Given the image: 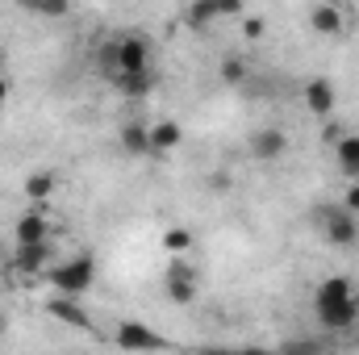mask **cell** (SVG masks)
Here are the masks:
<instances>
[{
  "label": "cell",
  "mask_w": 359,
  "mask_h": 355,
  "mask_svg": "<svg viewBox=\"0 0 359 355\" xmlns=\"http://www.w3.org/2000/svg\"><path fill=\"white\" fill-rule=\"evenodd\" d=\"M313 318L326 330H351L359 318V293L347 276H326L313 288Z\"/></svg>",
  "instance_id": "6da1fadb"
},
{
  "label": "cell",
  "mask_w": 359,
  "mask_h": 355,
  "mask_svg": "<svg viewBox=\"0 0 359 355\" xmlns=\"http://www.w3.org/2000/svg\"><path fill=\"white\" fill-rule=\"evenodd\" d=\"M96 280V260L92 255H72L63 264H50L46 267V284L55 288V297H84Z\"/></svg>",
  "instance_id": "7a4b0ae2"
},
{
  "label": "cell",
  "mask_w": 359,
  "mask_h": 355,
  "mask_svg": "<svg viewBox=\"0 0 359 355\" xmlns=\"http://www.w3.org/2000/svg\"><path fill=\"white\" fill-rule=\"evenodd\" d=\"M318 226H322V239L330 247H355L359 243V217L347 213L343 205H322L318 209Z\"/></svg>",
  "instance_id": "3957f363"
},
{
  "label": "cell",
  "mask_w": 359,
  "mask_h": 355,
  "mask_svg": "<svg viewBox=\"0 0 359 355\" xmlns=\"http://www.w3.org/2000/svg\"><path fill=\"white\" fill-rule=\"evenodd\" d=\"M113 343L130 355H151V351H163L168 347V339L155 326H147V322H117L113 326Z\"/></svg>",
  "instance_id": "277c9868"
},
{
  "label": "cell",
  "mask_w": 359,
  "mask_h": 355,
  "mask_svg": "<svg viewBox=\"0 0 359 355\" xmlns=\"http://www.w3.org/2000/svg\"><path fill=\"white\" fill-rule=\"evenodd\" d=\"M142 72H155V63H151V42H147L142 34L117 38V80L142 76Z\"/></svg>",
  "instance_id": "5b68a950"
},
{
  "label": "cell",
  "mask_w": 359,
  "mask_h": 355,
  "mask_svg": "<svg viewBox=\"0 0 359 355\" xmlns=\"http://www.w3.org/2000/svg\"><path fill=\"white\" fill-rule=\"evenodd\" d=\"M13 243H17V247H42V243H50V217H46L42 209L21 213V217L13 222Z\"/></svg>",
  "instance_id": "8992f818"
},
{
  "label": "cell",
  "mask_w": 359,
  "mask_h": 355,
  "mask_svg": "<svg viewBox=\"0 0 359 355\" xmlns=\"http://www.w3.org/2000/svg\"><path fill=\"white\" fill-rule=\"evenodd\" d=\"M163 288H168V297H172L176 305H192V301H196V267L188 264V260H172Z\"/></svg>",
  "instance_id": "52a82bcc"
},
{
  "label": "cell",
  "mask_w": 359,
  "mask_h": 355,
  "mask_svg": "<svg viewBox=\"0 0 359 355\" xmlns=\"http://www.w3.org/2000/svg\"><path fill=\"white\" fill-rule=\"evenodd\" d=\"M247 151H251V159H259V163H276V159H284V151H288V134L276 130V126H264V130L251 134Z\"/></svg>",
  "instance_id": "ba28073f"
},
{
  "label": "cell",
  "mask_w": 359,
  "mask_h": 355,
  "mask_svg": "<svg viewBox=\"0 0 359 355\" xmlns=\"http://www.w3.org/2000/svg\"><path fill=\"white\" fill-rule=\"evenodd\" d=\"M334 105H339V92H334V84H330L326 76H313V80L305 84V109H309L313 117H330Z\"/></svg>",
  "instance_id": "9c48e42d"
},
{
  "label": "cell",
  "mask_w": 359,
  "mask_h": 355,
  "mask_svg": "<svg viewBox=\"0 0 359 355\" xmlns=\"http://www.w3.org/2000/svg\"><path fill=\"white\" fill-rule=\"evenodd\" d=\"M46 314L55 318V322H63V326H76V330H92V318L88 309L76 301V297H50L46 301Z\"/></svg>",
  "instance_id": "30bf717a"
},
{
  "label": "cell",
  "mask_w": 359,
  "mask_h": 355,
  "mask_svg": "<svg viewBox=\"0 0 359 355\" xmlns=\"http://www.w3.org/2000/svg\"><path fill=\"white\" fill-rule=\"evenodd\" d=\"M305 21H309L313 34H330V38H339V34L347 29V13H343L339 4H313Z\"/></svg>",
  "instance_id": "8fae6325"
},
{
  "label": "cell",
  "mask_w": 359,
  "mask_h": 355,
  "mask_svg": "<svg viewBox=\"0 0 359 355\" xmlns=\"http://www.w3.org/2000/svg\"><path fill=\"white\" fill-rule=\"evenodd\" d=\"M46 267H50V243H42V247H13V272L46 276Z\"/></svg>",
  "instance_id": "7c38bea8"
},
{
  "label": "cell",
  "mask_w": 359,
  "mask_h": 355,
  "mask_svg": "<svg viewBox=\"0 0 359 355\" xmlns=\"http://www.w3.org/2000/svg\"><path fill=\"white\" fill-rule=\"evenodd\" d=\"M180 142H184L180 121H172V117L151 121V155H172V151H180Z\"/></svg>",
  "instance_id": "4fadbf2b"
},
{
  "label": "cell",
  "mask_w": 359,
  "mask_h": 355,
  "mask_svg": "<svg viewBox=\"0 0 359 355\" xmlns=\"http://www.w3.org/2000/svg\"><path fill=\"white\" fill-rule=\"evenodd\" d=\"M117 142H121L126 155H151V126L147 121H126Z\"/></svg>",
  "instance_id": "5bb4252c"
},
{
  "label": "cell",
  "mask_w": 359,
  "mask_h": 355,
  "mask_svg": "<svg viewBox=\"0 0 359 355\" xmlns=\"http://www.w3.org/2000/svg\"><path fill=\"white\" fill-rule=\"evenodd\" d=\"M334 163L347 180H359V134H343L334 142Z\"/></svg>",
  "instance_id": "9a60e30c"
},
{
  "label": "cell",
  "mask_w": 359,
  "mask_h": 355,
  "mask_svg": "<svg viewBox=\"0 0 359 355\" xmlns=\"http://www.w3.org/2000/svg\"><path fill=\"white\" fill-rule=\"evenodd\" d=\"M230 13H238V4H192V8H184V21H188L192 29H205L209 21L230 17Z\"/></svg>",
  "instance_id": "2e32d148"
},
{
  "label": "cell",
  "mask_w": 359,
  "mask_h": 355,
  "mask_svg": "<svg viewBox=\"0 0 359 355\" xmlns=\"http://www.w3.org/2000/svg\"><path fill=\"white\" fill-rule=\"evenodd\" d=\"M50 196H55V176H50L46 168H38V172H29V176H25V201L46 205Z\"/></svg>",
  "instance_id": "e0dca14e"
},
{
  "label": "cell",
  "mask_w": 359,
  "mask_h": 355,
  "mask_svg": "<svg viewBox=\"0 0 359 355\" xmlns=\"http://www.w3.org/2000/svg\"><path fill=\"white\" fill-rule=\"evenodd\" d=\"M155 84H159L155 72H142V76H126V80H117V88L126 92L130 100H147V96L155 92Z\"/></svg>",
  "instance_id": "ac0fdd59"
},
{
  "label": "cell",
  "mask_w": 359,
  "mask_h": 355,
  "mask_svg": "<svg viewBox=\"0 0 359 355\" xmlns=\"http://www.w3.org/2000/svg\"><path fill=\"white\" fill-rule=\"evenodd\" d=\"M96 72H100L104 80H113V84H117V38L100 42V51H96Z\"/></svg>",
  "instance_id": "d6986e66"
},
{
  "label": "cell",
  "mask_w": 359,
  "mask_h": 355,
  "mask_svg": "<svg viewBox=\"0 0 359 355\" xmlns=\"http://www.w3.org/2000/svg\"><path fill=\"white\" fill-rule=\"evenodd\" d=\"M163 247H168L176 260H184V251L192 247V230H184V226H172V230L163 234Z\"/></svg>",
  "instance_id": "ffe728a7"
},
{
  "label": "cell",
  "mask_w": 359,
  "mask_h": 355,
  "mask_svg": "<svg viewBox=\"0 0 359 355\" xmlns=\"http://www.w3.org/2000/svg\"><path fill=\"white\" fill-rule=\"evenodd\" d=\"M222 80H226V84H243V80H247V67H243L238 59H226V63H222Z\"/></svg>",
  "instance_id": "44dd1931"
},
{
  "label": "cell",
  "mask_w": 359,
  "mask_h": 355,
  "mask_svg": "<svg viewBox=\"0 0 359 355\" xmlns=\"http://www.w3.org/2000/svg\"><path fill=\"white\" fill-rule=\"evenodd\" d=\"M339 205H343L347 213H355V217H359V184H351V188H347V196H343Z\"/></svg>",
  "instance_id": "7402d4cb"
},
{
  "label": "cell",
  "mask_w": 359,
  "mask_h": 355,
  "mask_svg": "<svg viewBox=\"0 0 359 355\" xmlns=\"http://www.w3.org/2000/svg\"><path fill=\"white\" fill-rule=\"evenodd\" d=\"M280 355H318L313 343H288V347H280Z\"/></svg>",
  "instance_id": "603a6c76"
},
{
  "label": "cell",
  "mask_w": 359,
  "mask_h": 355,
  "mask_svg": "<svg viewBox=\"0 0 359 355\" xmlns=\"http://www.w3.org/2000/svg\"><path fill=\"white\" fill-rule=\"evenodd\" d=\"M243 29H247V38H259V34H264V17H247Z\"/></svg>",
  "instance_id": "cb8c5ba5"
},
{
  "label": "cell",
  "mask_w": 359,
  "mask_h": 355,
  "mask_svg": "<svg viewBox=\"0 0 359 355\" xmlns=\"http://www.w3.org/2000/svg\"><path fill=\"white\" fill-rule=\"evenodd\" d=\"M196 355H238V351H230V347H201Z\"/></svg>",
  "instance_id": "d4e9b609"
},
{
  "label": "cell",
  "mask_w": 359,
  "mask_h": 355,
  "mask_svg": "<svg viewBox=\"0 0 359 355\" xmlns=\"http://www.w3.org/2000/svg\"><path fill=\"white\" fill-rule=\"evenodd\" d=\"M238 355H276V351H268V347H238Z\"/></svg>",
  "instance_id": "484cf974"
},
{
  "label": "cell",
  "mask_w": 359,
  "mask_h": 355,
  "mask_svg": "<svg viewBox=\"0 0 359 355\" xmlns=\"http://www.w3.org/2000/svg\"><path fill=\"white\" fill-rule=\"evenodd\" d=\"M8 100V80H4V72H0V105Z\"/></svg>",
  "instance_id": "4316f807"
},
{
  "label": "cell",
  "mask_w": 359,
  "mask_h": 355,
  "mask_svg": "<svg viewBox=\"0 0 359 355\" xmlns=\"http://www.w3.org/2000/svg\"><path fill=\"white\" fill-rule=\"evenodd\" d=\"M4 330H8V322H4V314H0V339H4Z\"/></svg>",
  "instance_id": "83f0119b"
},
{
  "label": "cell",
  "mask_w": 359,
  "mask_h": 355,
  "mask_svg": "<svg viewBox=\"0 0 359 355\" xmlns=\"http://www.w3.org/2000/svg\"><path fill=\"white\" fill-rule=\"evenodd\" d=\"M0 72H4V46H0Z\"/></svg>",
  "instance_id": "f1b7e54d"
},
{
  "label": "cell",
  "mask_w": 359,
  "mask_h": 355,
  "mask_svg": "<svg viewBox=\"0 0 359 355\" xmlns=\"http://www.w3.org/2000/svg\"><path fill=\"white\" fill-rule=\"evenodd\" d=\"M0 251H4V243H0Z\"/></svg>",
  "instance_id": "f546056e"
},
{
  "label": "cell",
  "mask_w": 359,
  "mask_h": 355,
  "mask_svg": "<svg viewBox=\"0 0 359 355\" xmlns=\"http://www.w3.org/2000/svg\"><path fill=\"white\" fill-rule=\"evenodd\" d=\"M0 113H4V105H0Z\"/></svg>",
  "instance_id": "4dcf8cb0"
}]
</instances>
